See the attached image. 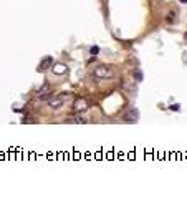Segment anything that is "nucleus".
I'll return each mask as SVG.
<instances>
[{"instance_id": "obj_1", "label": "nucleus", "mask_w": 187, "mask_h": 204, "mask_svg": "<svg viewBox=\"0 0 187 204\" xmlns=\"http://www.w3.org/2000/svg\"><path fill=\"white\" fill-rule=\"evenodd\" d=\"M114 75V70L108 65H99V67L94 68V76L99 80H105V78H113Z\"/></svg>"}, {"instance_id": "obj_2", "label": "nucleus", "mask_w": 187, "mask_h": 204, "mask_svg": "<svg viewBox=\"0 0 187 204\" xmlns=\"http://www.w3.org/2000/svg\"><path fill=\"white\" fill-rule=\"evenodd\" d=\"M122 120L126 123H136L137 120H139V111H137V108H129V110L122 115Z\"/></svg>"}, {"instance_id": "obj_3", "label": "nucleus", "mask_w": 187, "mask_h": 204, "mask_svg": "<svg viewBox=\"0 0 187 204\" xmlns=\"http://www.w3.org/2000/svg\"><path fill=\"white\" fill-rule=\"evenodd\" d=\"M63 105H65V96H56V98L51 96L50 100H48V106H50L51 110H60Z\"/></svg>"}, {"instance_id": "obj_4", "label": "nucleus", "mask_w": 187, "mask_h": 204, "mask_svg": "<svg viewBox=\"0 0 187 204\" xmlns=\"http://www.w3.org/2000/svg\"><path fill=\"white\" fill-rule=\"evenodd\" d=\"M73 110L81 113V111H86L88 110V101L85 98H76L75 103H73Z\"/></svg>"}, {"instance_id": "obj_5", "label": "nucleus", "mask_w": 187, "mask_h": 204, "mask_svg": "<svg viewBox=\"0 0 187 204\" xmlns=\"http://www.w3.org/2000/svg\"><path fill=\"white\" fill-rule=\"evenodd\" d=\"M53 67V58L48 55V57H45L43 60L40 61V65H38V72H45V70H48V68H51Z\"/></svg>"}, {"instance_id": "obj_6", "label": "nucleus", "mask_w": 187, "mask_h": 204, "mask_svg": "<svg viewBox=\"0 0 187 204\" xmlns=\"http://www.w3.org/2000/svg\"><path fill=\"white\" fill-rule=\"evenodd\" d=\"M53 68V73H56V75H65L66 73V65H63V63H58V65H55V67H51Z\"/></svg>"}, {"instance_id": "obj_7", "label": "nucleus", "mask_w": 187, "mask_h": 204, "mask_svg": "<svg viewBox=\"0 0 187 204\" xmlns=\"http://www.w3.org/2000/svg\"><path fill=\"white\" fill-rule=\"evenodd\" d=\"M133 78H134V81H142V78H144V75H142V72L141 70H134L133 72Z\"/></svg>"}, {"instance_id": "obj_8", "label": "nucleus", "mask_w": 187, "mask_h": 204, "mask_svg": "<svg viewBox=\"0 0 187 204\" xmlns=\"http://www.w3.org/2000/svg\"><path fill=\"white\" fill-rule=\"evenodd\" d=\"M51 96H53V93H51V91H48V93H38V98L42 101H43V100H50Z\"/></svg>"}, {"instance_id": "obj_9", "label": "nucleus", "mask_w": 187, "mask_h": 204, "mask_svg": "<svg viewBox=\"0 0 187 204\" xmlns=\"http://www.w3.org/2000/svg\"><path fill=\"white\" fill-rule=\"evenodd\" d=\"M165 22H167V23H174V22H176V13H174V12H171V13L165 17Z\"/></svg>"}, {"instance_id": "obj_10", "label": "nucleus", "mask_w": 187, "mask_h": 204, "mask_svg": "<svg viewBox=\"0 0 187 204\" xmlns=\"http://www.w3.org/2000/svg\"><path fill=\"white\" fill-rule=\"evenodd\" d=\"M75 123H78V125H85V123H88V121H86V118H85V116H76Z\"/></svg>"}, {"instance_id": "obj_11", "label": "nucleus", "mask_w": 187, "mask_h": 204, "mask_svg": "<svg viewBox=\"0 0 187 204\" xmlns=\"http://www.w3.org/2000/svg\"><path fill=\"white\" fill-rule=\"evenodd\" d=\"M48 91H50V85H48V83H45V85L42 86V88H40L38 93H48Z\"/></svg>"}, {"instance_id": "obj_12", "label": "nucleus", "mask_w": 187, "mask_h": 204, "mask_svg": "<svg viewBox=\"0 0 187 204\" xmlns=\"http://www.w3.org/2000/svg\"><path fill=\"white\" fill-rule=\"evenodd\" d=\"M90 53H91V55H98V53H99V48H98V47H91Z\"/></svg>"}, {"instance_id": "obj_13", "label": "nucleus", "mask_w": 187, "mask_h": 204, "mask_svg": "<svg viewBox=\"0 0 187 204\" xmlns=\"http://www.w3.org/2000/svg\"><path fill=\"white\" fill-rule=\"evenodd\" d=\"M171 110H172V111H179L180 106H179V105H172V106H171Z\"/></svg>"}, {"instance_id": "obj_14", "label": "nucleus", "mask_w": 187, "mask_h": 204, "mask_svg": "<svg viewBox=\"0 0 187 204\" xmlns=\"http://www.w3.org/2000/svg\"><path fill=\"white\" fill-rule=\"evenodd\" d=\"M184 38H186V42H187V32H186V33H184Z\"/></svg>"}, {"instance_id": "obj_15", "label": "nucleus", "mask_w": 187, "mask_h": 204, "mask_svg": "<svg viewBox=\"0 0 187 204\" xmlns=\"http://www.w3.org/2000/svg\"><path fill=\"white\" fill-rule=\"evenodd\" d=\"M180 2H182V4H187V0H180Z\"/></svg>"}]
</instances>
